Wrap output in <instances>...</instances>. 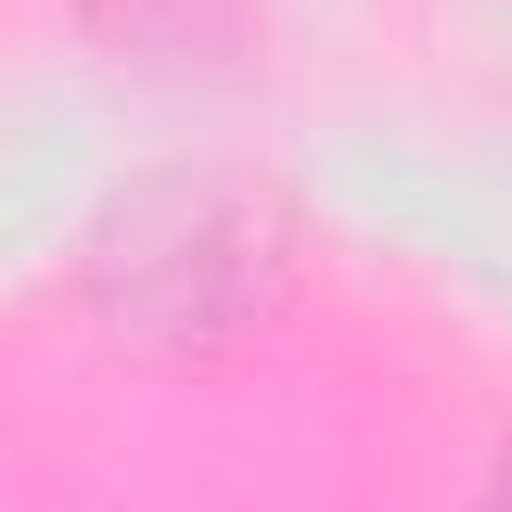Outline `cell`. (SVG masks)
Wrapping results in <instances>:
<instances>
[{"instance_id":"1","label":"cell","mask_w":512,"mask_h":512,"mask_svg":"<svg viewBox=\"0 0 512 512\" xmlns=\"http://www.w3.org/2000/svg\"><path fill=\"white\" fill-rule=\"evenodd\" d=\"M88 16L120 56H200L232 0H88Z\"/></svg>"}]
</instances>
